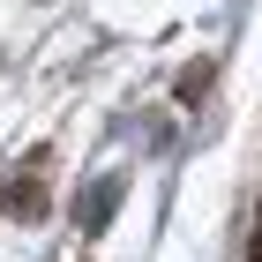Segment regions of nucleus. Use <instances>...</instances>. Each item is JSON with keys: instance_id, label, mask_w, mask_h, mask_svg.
I'll use <instances>...</instances> for the list:
<instances>
[{"instance_id": "nucleus-1", "label": "nucleus", "mask_w": 262, "mask_h": 262, "mask_svg": "<svg viewBox=\"0 0 262 262\" xmlns=\"http://www.w3.org/2000/svg\"><path fill=\"white\" fill-rule=\"evenodd\" d=\"M0 210L15 225H30V217H45V158H23L8 180H0Z\"/></svg>"}, {"instance_id": "nucleus-2", "label": "nucleus", "mask_w": 262, "mask_h": 262, "mask_svg": "<svg viewBox=\"0 0 262 262\" xmlns=\"http://www.w3.org/2000/svg\"><path fill=\"white\" fill-rule=\"evenodd\" d=\"M120 195H127L120 172H98V180L75 195V225H82V232H105V225H113V210H120Z\"/></svg>"}, {"instance_id": "nucleus-3", "label": "nucleus", "mask_w": 262, "mask_h": 262, "mask_svg": "<svg viewBox=\"0 0 262 262\" xmlns=\"http://www.w3.org/2000/svg\"><path fill=\"white\" fill-rule=\"evenodd\" d=\"M210 75H217V60H187L180 75H172V98H180V105H202V98H210Z\"/></svg>"}]
</instances>
